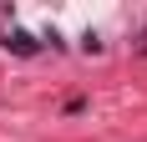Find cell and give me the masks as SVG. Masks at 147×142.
Wrapping results in <instances>:
<instances>
[{
    "label": "cell",
    "mask_w": 147,
    "mask_h": 142,
    "mask_svg": "<svg viewBox=\"0 0 147 142\" xmlns=\"http://www.w3.org/2000/svg\"><path fill=\"white\" fill-rule=\"evenodd\" d=\"M5 46H10L15 56H36V41H30L26 30H15V36H10V41H5Z\"/></svg>",
    "instance_id": "1"
}]
</instances>
